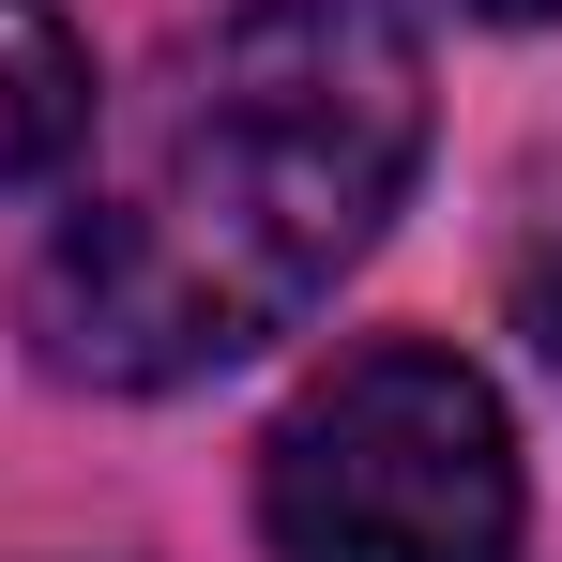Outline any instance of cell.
<instances>
[{
  "label": "cell",
  "instance_id": "2",
  "mask_svg": "<svg viewBox=\"0 0 562 562\" xmlns=\"http://www.w3.org/2000/svg\"><path fill=\"white\" fill-rule=\"evenodd\" d=\"M259 532L274 562H517V426L486 366L380 335L304 380L259 441Z\"/></svg>",
  "mask_w": 562,
  "mask_h": 562
},
{
  "label": "cell",
  "instance_id": "3",
  "mask_svg": "<svg viewBox=\"0 0 562 562\" xmlns=\"http://www.w3.org/2000/svg\"><path fill=\"white\" fill-rule=\"evenodd\" d=\"M92 153V46L61 0H0V183H46Z\"/></svg>",
  "mask_w": 562,
  "mask_h": 562
},
{
  "label": "cell",
  "instance_id": "4",
  "mask_svg": "<svg viewBox=\"0 0 562 562\" xmlns=\"http://www.w3.org/2000/svg\"><path fill=\"white\" fill-rule=\"evenodd\" d=\"M517 335H532V366L562 380V228L532 244V259H517Z\"/></svg>",
  "mask_w": 562,
  "mask_h": 562
},
{
  "label": "cell",
  "instance_id": "1",
  "mask_svg": "<svg viewBox=\"0 0 562 562\" xmlns=\"http://www.w3.org/2000/svg\"><path fill=\"white\" fill-rule=\"evenodd\" d=\"M426 168V46L380 0H228L92 122V183L31 244V366L183 395L274 350Z\"/></svg>",
  "mask_w": 562,
  "mask_h": 562
},
{
  "label": "cell",
  "instance_id": "5",
  "mask_svg": "<svg viewBox=\"0 0 562 562\" xmlns=\"http://www.w3.org/2000/svg\"><path fill=\"white\" fill-rule=\"evenodd\" d=\"M457 15H502V31H532V15H562V0H457Z\"/></svg>",
  "mask_w": 562,
  "mask_h": 562
}]
</instances>
